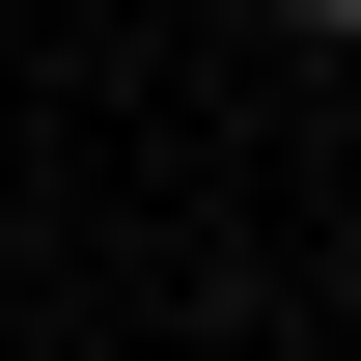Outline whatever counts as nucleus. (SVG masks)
<instances>
[{
  "label": "nucleus",
  "mask_w": 361,
  "mask_h": 361,
  "mask_svg": "<svg viewBox=\"0 0 361 361\" xmlns=\"http://www.w3.org/2000/svg\"><path fill=\"white\" fill-rule=\"evenodd\" d=\"M278 28H334V56H361V0H278Z\"/></svg>",
  "instance_id": "nucleus-1"
}]
</instances>
